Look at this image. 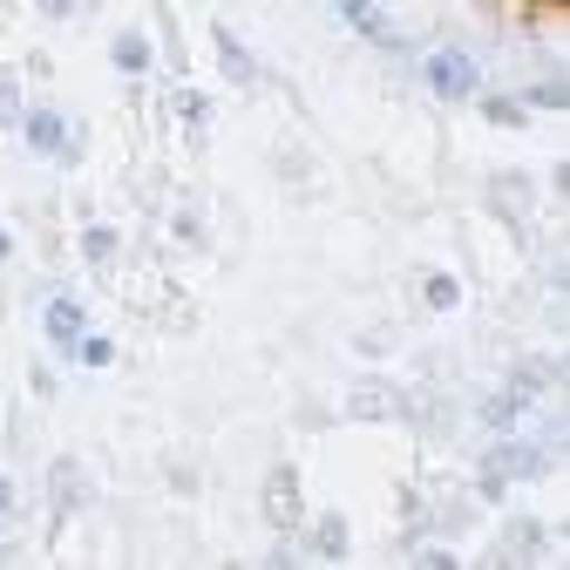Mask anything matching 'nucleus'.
<instances>
[{"label": "nucleus", "instance_id": "obj_8", "mask_svg": "<svg viewBox=\"0 0 570 570\" xmlns=\"http://www.w3.org/2000/svg\"><path fill=\"white\" fill-rule=\"evenodd\" d=\"M21 142H28V150L35 157H48V164H61L68 157V116L61 109H48V102H35V109H21Z\"/></svg>", "mask_w": 570, "mask_h": 570}, {"label": "nucleus", "instance_id": "obj_31", "mask_svg": "<svg viewBox=\"0 0 570 570\" xmlns=\"http://www.w3.org/2000/svg\"><path fill=\"white\" fill-rule=\"evenodd\" d=\"M0 265H14V232L0 225Z\"/></svg>", "mask_w": 570, "mask_h": 570}, {"label": "nucleus", "instance_id": "obj_24", "mask_svg": "<svg viewBox=\"0 0 570 570\" xmlns=\"http://www.w3.org/2000/svg\"><path fill=\"white\" fill-rule=\"evenodd\" d=\"M394 346H401V333H394V326H367L361 340H353V353H361V361H387Z\"/></svg>", "mask_w": 570, "mask_h": 570}, {"label": "nucleus", "instance_id": "obj_29", "mask_svg": "<svg viewBox=\"0 0 570 570\" xmlns=\"http://www.w3.org/2000/svg\"><path fill=\"white\" fill-rule=\"evenodd\" d=\"M14 510H21V482L0 475V523H14Z\"/></svg>", "mask_w": 570, "mask_h": 570}, {"label": "nucleus", "instance_id": "obj_17", "mask_svg": "<svg viewBox=\"0 0 570 570\" xmlns=\"http://www.w3.org/2000/svg\"><path fill=\"white\" fill-rule=\"evenodd\" d=\"M503 387H510V394L523 401V414H530V407L557 387V367H550V361H523V367H510V381H503Z\"/></svg>", "mask_w": 570, "mask_h": 570}, {"label": "nucleus", "instance_id": "obj_4", "mask_svg": "<svg viewBox=\"0 0 570 570\" xmlns=\"http://www.w3.org/2000/svg\"><path fill=\"white\" fill-rule=\"evenodd\" d=\"M82 333H89V306L76 293H48L41 299V340H48L55 361H76V340Z\"/></svg>", "mask_w": 570, "mask_h": 570}, {"label": "nucleus", "instance_id": "obj_13", "mask_svg": "<svg viewBox=\"0 0 570 570\" xmlns=\"http://www.w3.org/2000/svg\"><path fill=\"white\" fill-rule=\"evenodd\" d=\"M530 204H537L530 170H495V184H489V210H503L510 225H523V218H530Z\"/></svg>", "mask_w": 570, "mask_h": 570}, {"label": "nucleus", "instance_id": "obj_10", "mask_svg": "<svg viewBox=\"0 0 570 570\" xmlns=\"http://www.w3.org/2000/svg\"><path fill=\"white\" fill-rule=\"evenodd\" d=\"M210 48H218V76H225L232 89H258V61H252L245 35H238L232 21H210Z\"/></svg>", "mask_w": 570, "mask_h": 570}, {"label": "nucleus", "instance_id": "obj_2", "mask_svg": "<svg viewBox=\"0 0 570 570\" xmlns=\"http://www.w3.org/2000/svg\"><path fill=\"white\" fill-rule=\"evenodd\" d=\"M489 469H503L510 482H543L550 469H557V435H495V449L482 455Z\"/></svg>", "mask_w": 570, "mask_h": 570}, {"label": "nucleus", "instance_id": "obj_9", "mask_svg": "<svg viewBox=\"0 0 570 570\" xmlns=\"http://www.w3.org/2000/svg\"><path fill=\"white\" fill-rule=\"evenodd\" d=\"M306 530V563H346V550H353V523L340 517V510H320V517H306L299 523Z\"/></svg>", "mask_w": 570, "mask_h": 570}, {"label": "nucleus", "instance_id": "obj_20", "mask_svg": "<svg viewBox=\"0 0 570 570\" xmlns=\"http://www.w3.org/2000/svg\"><path fill=\"white\" fill-rule=\"evenodd\" d=\"M475 102H482V122H495V129H530L523 96H489V89H475Z\"/></svg>", "mask_w": 570, "mask_h": 570}, {"label": "nucleus", "instance_id": "obj_22", "mask_svg": "<svg viewBox=\"0 0 570 570\" xmlns=\"http://www.w3.org/2000/svg\"><path fill=\"white\" fill-rule=\"evenodd\" d=\"M523 109H570V82H563V68H557V76H543V82H530L523 89Z\"/></svg>", "mask_w": 570, "mask_h": 570}, {"label": "nucleus", "instance_id": "obj_30", "mask_svg": "<svg viewBox=\"0 0 570 570\" xmlns=\"http://www.w3.org/2000/svg\"><path fill=\"white\" fill-rule=\"evenodd\" d=\"M164 475H170V489H184V495H190V489H197V469H190V462H170V469H164Z\"/></svg>", "mask_w": 570, "mask_h": 570}, {"label": "nucleus", "instance_id": "obj_3", "mask_svg": "<svg viewBox=\"0 0 570 570\" xmlns=\"http://www.w3.org/2000/svg\"><path fill=\"white\" fill-rule=\"evenodd\" d=\"M421 82H428V96H442V102H475L482 68H475L469 48H428L421 55Z\"/></svg>", "mask_w": 570, "mask_h": 570}, {"label": "nucleus", "instance_id": "obj_12", "mask_svg": "<svg viewBox=\"0 0 570 570\" xmlns=\"http://www.w3.org/2000/svg\"><path fill=\"white\" fill-rule=\"evenodd\" d=\"M76 252H82V265H89V272H102V278H109V272L122 265V232H116V225H102V218H89V225L76 232Z\"/></svg>", "mask_w": 570, "mask_h": 570}, {"label": "nucleus", "instance_id": "obj_15", "mask_svg": "<svg viewBox=\"0 0 570 570\" xmlns=\"http://www.w3.org/2000/svg\"><path fill=\"white\" fill-rule=\"evenodd\" d=\"M333 8L346 14V28H353V35H367L374 48H401V35L381 21V0H333Z\"/></svg>", "mask_w": 570, "mask_h": 570}, {"label": "nucleus", "instance_id": "obj_27", "mask_svg": "<svg viewBox=\"0 0 570 570\" xmlns=\"http://www.w3.org/2000/svg\"><path fill=\"white\" fill-rule=\"evenodd\" d=\"M35 14H41V21H76L82 0H35Z\"/></svg>", "mask_w": 570, "mask_h": 570}, {"label": "nucleus", "instance_id": "obj_14", "mask_svg": "<svg viewBox=\"0 0 570 570\" xmlns=\"http://www.w3.org/2000/svg\"><path fill=\"white\" fill-rule=\"evenodd\" d=\"M462 299H469L462 272H449V265H428V272H421V306H428V313H462Z\"/></svg>", "mask_w": 570, "mask_h": 570}, {"label": "nucleus", "instance_id": "obj_7", "mask_svg": "<svg viewBox=\"0 0 570 570\" xmlns=\"http://www.w3.org/2000/svg\"><path fill=\"white\" fill-rule=\"evenodd\" d=\"M109 61H116V76H122V82L157 76V35L142 28V21H122V28L109 35Z\"/></svg>", "mask_w": 570, "mask_h": 570}, {"label": "nucleus", "instance_id": "obj_26", "mask_svg": "<svg viewBox=\"0 0 570 570\" xmlns=\"http://www.w3.org/2000/svg\"><path fill=\"white\" fill-rule=\"evenodd\" d=\"M28 387H35L41 401H55V394H61V374H55L48 361H35V367H28Z\"/></svg>", "mask_w": 570, "mask_h": 570}, {"label": "nucleus", "instance_id": "obj_21", "mask_svg": "<svg viewBox=\"0 0 570 570\" xmlns=\"http://www.w3.org/2000/svg\"><path fill=\"white\" fill-rule=\"evenodd\" d=\"M28 109V89H21V68L14 61H0V129H14Z\"/></svg>", "mask_w": 570, "mask_h": 570}, {"label": "nucleus", "instance_id": "obj_1", "mask_svg": "<svg viewBox=\"0 0 570 570\" xmlns=\"http://www.w3.org/2000/svg\"><path fill=\"white\" fill-rule=\"evenodd\" d=\"M258 517H265L272 537H299V523H306V495H299V469H293V462H272V469H265Z\"/></svg>", "mask_w": 570, "mask_h": 570}, {"label": "nucleus", "instance_id": "obj_28", "mask_svg": "<svg viewBox=\"0 0 570 570\" xmlns=\"http://www.w3.org/2000/svg\"><path fill=\"white\" fill-rule=\"evenodd\" d=\"M170 232H177L184 245H204V218H197V210H177V218H170Z\"/></svg>", "mask_w": 570, "mask_h": 570}, {"label": "nucleus", "instance_id": "obj_19", "mask_svg": "<svg viewBox=\"0 0 570 570\" xmlns=\"http://www.w3.org/2000/svg\"><path fill=\"white\" fill-rule=\"evenodd\" d=\"M475 421H482V428H489V435H510V428H517V421H523V401H517V394H510V387H495V394H489V401H482V407H475Z\"/></svg>", "mask_w": 570, "mask_h": 570}, {"label": "nucleus", "instance_id": "obj_16", "mask_svg": "<svg viewBox=\"0 0 570 570\" xmlns=\"http://www.w3.org/2000/svg\"><path fill=\"white\" fill-rule=\"evenodd\" d=\"M157 68L177 82V76H190V48H184V28H177V14L170 8H157Z\"/></svg>", "mask_w": 570, "mask_h": 570}, {"label": "nucleus", "instance_id": "obj_11", "mask_svg": "<svg viewBox=\"0 0 570 570\" xmlns=\"http://www.w3.org/2000/svg\"><path fill=\"white\" fill-rule=\"evenodd\" d=\"M164 109H170V122H184L190 136H204L210 122H218V102H210V89H197L190 76H177V82H170V96H164Z\"/></svg>", "mask_w": 570, "mask_h": 570}, {"label": "nucleus", "instance_id": "obj_5", "mask_svg": "<svg viewBox=\"0 0 570 570\" xmlns=\"http://www.w3.org/2000/svg\"><path fill=\"white\" fill-rule=\"evenodd\" d=\"M340 414H346V421H401V414H407V387L387 381V374H367V381L346 387Z\"/></svg>", "mask_w": 570, "mask_h": 570}, {"label": "nucleus", "instance_id": "obj_18", "mask_svg": "<svg viewBox=\"0 0 570 570\" xmlns=\"http://www.w3.org/2000/svg\"><path fill=\"white\" fill-rule=\"evenodd\" d=\"M116 353H122V346H116L109 333H96V326H89V333L76 340V361H68V367H82V374H109V367H116Z\"/></svg>", "mask_w": 570, "mask_h": 570}, {"label": "nucleus", "instance_id": "obj_6", "mask_svg": "<svg viewBox=\"0 0 570 570\" xmlns=\"http://www.w3.org/2000/svg\"><path fill=\"white\" fill-rule=\"evenodd\" d=\"M48 510H55V523L89 510V469H82V455H55L48 462Z\"/></svg>", "mask_w": 570, "mask_h": 570}, {"label": "nucleus", "instance_id": "obj_23", "mask_svg": "<svg viewBox=\"0 0 570 570\" xmlns=\"http://www.w3.org/2000/svg\"><path fill=\"white\" fill-rule=\"evenodd\" d=\"M543 543H550V530H543L537 517H517V523L503 530V550H517V557H543Z\"/></svg>", "mask_w": 570, "mask_h": 570}, {"label": "nucleus", "instance_id": "obj_25", "mask_svg": "<svg viewBox=\"0 0 570 570\" xmlns=\"http://www.w3.org/2000/svg\"><path fill=\"white\" fill-rule=\"evenodd\" d=\"M503 489H510V475H503V469H489V462L475 469V495H482V503H503Z\"/></svg>", "mask_w": 570, "mask_h": 570}]
</instances>
